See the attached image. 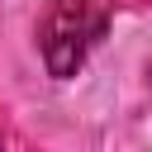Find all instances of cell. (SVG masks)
I'll use <instances>...</instances> for the list:
<instances>
[{"label":"cell","instance_id":"6da1fadb","mask_svg":"<svg viewBox=\"0 0 152 152\" xmlns=\"http://www.w3.org/2000/svg\"><path fill=\"white\" fill-rule=\"evenodd\" d=\"M104 28H109V0H52V10L43 14V28H38L48 71L57 81L76 76L81 62L90 57V48L104 38Z\"/></svg>","mask_w":152,"mask_h":152}]
</instances>
